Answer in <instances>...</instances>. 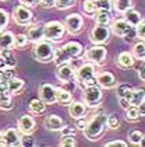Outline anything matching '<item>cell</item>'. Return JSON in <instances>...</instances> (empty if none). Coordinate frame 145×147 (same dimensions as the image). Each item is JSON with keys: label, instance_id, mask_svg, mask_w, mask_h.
<instances>
[{"label": "cell", "instance_id": "6da1fadb", "mask_svg": "<svg viewBox=\"0 0 145 147\" xmlns=\"http://www.w3.org/2000/svg\"><path fill=\"white\" fill-rule=\"evenodd\" d=\"M106 127H108V115L103 112H99L95 113L89 119L82 132H84L85 139H88L91 142H96L103 136Z\"/></svg>", "mask_w": 145, "mask_h": 147}, {"label": "cell", "instance_id": "7a4b0ae2", "mask_svg": "<svg viewBox=\"0 0 145 147\" xmlns=\"http://www.w3.org/2000/svg\"><path fill=\"white\" fill-rule=\"evenodd\" d=\"M84 52V48L82 45L77 42V41H70L67 42L66 45H63L61 48L56 49V53H55V62L56 66H60L63 63H68L71 59H77L82 55Z\"/></svg>", "mask_w": 145, "mask_h": 147}, {"label": "cell", "instance_id": "3957f363", "mask_svg": "<svg viewBox=\"0 0 145 147\" xmlns=\"http://www.w3.org/2000/svg\"><path fill=\"white\" fill-rule=\"evenodd\" d=\"M56 53V48L53 46V44L47 39H42L39 42H36L33 45L32 49V56L36 62L39 63H49L53 62Z\"/></svg>", "mask_w": 145, "mask_h": 147}, {"label": "cell", "instance_id": "277c9868", "mask_svg": "<svg viewBox=\"0 0 145 147\" xmlns=\"http://www.w3.org/2000/svg\"><path fill=\"white\" fill-rule=\"evenodd\" d=\"M76 81L80 87H87L91 84H96V71L94 63H84L76 70Z\"/></svg>", "mask_w": 145, "mask_h": 147}, {"label": "cell", "instance_id": "5b68a950", "mask_svg": "<svg viewBox=\"0 0 145 147\" xmlns=\"http://www.w3.org/2000/svg\"><path fill=\"white\" fill-rule=\"evenodd\" d=\"M82 100L88 108H96L99 107L102 100H103V92L102 87L98 84H91L82 88Z\"/></svg>", "mask_w": 145, "mask_h": 147}, {"label": "cell", "instance_id": "8992f818", "mask_svg": "<svg viewBox=\"0 0 145 147\" xmlns=\"http://www.w3.org/2000/svg\"><path fill=\"white\" fill-rule=\"evenodd\" d=\"M64 34H66L64 23L57 20L45 23V39L50 42H60L64 38Z\"/></svg>", "mask_w": 145, "mask_h": 147}, {"label": "cell", "instance_id": "52a82bcc", "mask_svg": "<svg viewBox=\"0 0 145 147\" xmlns=\"http://www.w3.org/2000/svg\"><path fill=\"white\" fill-rule=\"evenodd\" d=\"M110 27L105 24H95L89 32V41L95 45H103L110 39Z\"/></svg>", "mask_w": 145, "mask_h": 147}, {"label": "cell", "instance_id": "ba28073f", "mask_svg": "<svg viewBox=\"0 0 145 147\" xmlns=\"http://www.w3.org/2000/svg\"><path fill=\"white\" fill-rule=\"evenodd\" d=\"M106 56H108V51L103 45L94 44L85 51V59L91 63H94L95 66H103L106 63Z\"/></svg>", "mask_w": 145, "mask_h": 147}, {"label": "cell", "instance_id": "9c48e42d", "mask_svg": "<svg viewBox=\"0 0 145 147\" xmlns=\"http://www.w3.org/2000/svg\"><path fill=\"white\" fill-rule=\"evenodd\" d=\"M13 20L15 21L17 25H21V27H28L29 24L32 23L33 14L31 11V9L25 4H18L14 7L13 10Z\"/></svg>", "mask_w": 145, "mask_h": 147}, {"label": "cell", "instance_id": "30bf717a", "mask_svg": "<svg viewBox=\"0 0 145 147\" xmlns=\"http://www.w3.org/2000/svg\"><path fill=\"white\" fill-rule=\"evenodd\" d=\"M63 23H64V27H66V31L71 35H77L84 28V20L77 13L68 14L66 18H64Z\"/></svg>", "mask_w": 145, "mask_h": 147}, {"label": "cell", "instance_id": "8fae6325", "mask_svg": "<svg viewBox=\"0 0 145 147\" xmlns=\"http://www.w3.org/2000/svg\"><path fill=\"white\" fill-rule=\"evenodd\" d=\"M110 31L112 34H114L119 38H127L128 35L131 34L133 27L127 23L124 18H117L114 21L110 23Z\"/></svg>", "mask_w": 145, "mask_h": 147}, {"label": "cell", "instance_id": "7c38bea8", "mask_svg": "<svg viewBox=\"0 0 145 147\" xmlns=\"http://www.w3.org/2000/svg\"><path fill=\"white\" fill-rule=\"evenodd\" d=\"M56 77L61 83H70L76 80V69L70 63H63L56 69Z\"/></svg>", "mask_w": 145, "mask_h": 147}, {"label": "cell", "instance_id": "4fadbf2b", "mask_svg": "<svg viewBox=\"0 0 145 147\" xmlns=\"http://www.w3.org/2000/svg\"><path fill=\"white\" fill-rule=\"evenodd\" d=\"M21 136L22 133L15 129V127H9L3 132V143L4 146H9V147H15V146H20L21 144Z\"/></svg>", "mask_w": 145, "mask_h": 147}, {"label": "cell", "instance_id": "5bb4252c", "mask_svg": "<svg viewBox=\"0 0 145 147\" xmlns=\"http://www.w3.org/2000/svg\"><path fill=\"white\" fill-rule=\"evenodd\" d=\"M38 94H39V98L43 102H46L47 105L50 104H55L56 102V87L49 84V83H43L39 86L38 88Z\"/></svg>", "mask_w": 145, "mask_h": 147}, {"label": "cell", "instance_id": "9a60e30c", "mask_svg": "<svg viewBox=\"0 0 145 147\" xmlns=\"http://www.w3.org/2000/svg\"><path fill=\"white\" fill-rule=\"evenodd\" d=\"M27 36L29 42H39L45 39V24H29L27 27Z\"/></svg>", "mask_w": 145, "mask_h": 147}, {"label": "cell", "instance_id": "2e32d148", "mask_svg": "<svg viewBox=\"0 0 145 147\" xmlns=\"http://www.w3.org/2000/svg\"><path fill=\"white\" fill-rule=\"evenodd\" d=\"M96 84L102 88L110 90L117 86V80L110 71H100V73H96Z\"/></svg>", "mask_w": 145, "mask_h": 147}, {"label": "cell", "instance_id": "e0dca14e", "mask_svg": "<svg viewBox=\"0 0 145 147\" xmlns=\"http://www.w3.org/2000/svg\"><path fill=\"white\" fill-rule=\"evenodd\" d=\"M17 129L21 132L22 135H32L33 130H35V119H33L31 115H22L21 118L18 119V122H17Z\"/></svg>", "mask_w": 145, "mask_h": 147}, {"label": "cell", "instance_id": "ac0fdd59", "mask_svg": "<svg viewBox=\"0 0 145 147\" xmlns=\"http://www.w3.org/2000/svg\"><path fill=\"white\" fill-rule=\"evenodd\" d=\"M88 113V107L85 105V102H71L68 105V115L73 119H78V118H84Z\"/></svg>", "mask_w": 145, "mask_h": 147}, {"label": "cell", "instance_id": "d6986e66", "mask_svg": "<svg viewBox=\"0 0 145 147\" xmlns=\"http://www.w3.org/2000/svg\"><path fill=\"white\" fill-rule=\"evenodd\" d=\"M43 126L47 129V130H52V132H60L61 127L64 126V121H63L59 115H49V116L45 118Z\"/></svg>", "mask_w": 145, "mask_h": 147}, {"label": "cell", "instance_id": "ffe728a7", "mask_svg": "<svg viewBox=\"0 0 145 147\" xmlns=\"http://www.w3.org/2000/svg\"><path fill=\"white\" fill-rule=\"evenodd\" d=\"M116 63H117V66L122 69H130L134 66V63H135V57L133 56V53L131 52H120L119 53V56L116 59Z\"/></svg>", "mask_w": 145, "mask_h": 147}, {"label": "cell", "instance_id": "44dd1931", "mask_svg": "<svg viewBox=\"0 0 145 147\" xmlns=\"http://www.w3.org/2000/svg\"><path fill=\"white\" fill-rule=\"evenodd\" d=\"M24 88H25V81L22 79L15 77V76L9 80V83H7V91L11 95H18L20 92H22Z\"/></svg>", "mask_w": 145, "mask_h": 147}, {"label": "cell", "instance_id": "7402d4cb", "mask_svg": "<svg viewBox=\"0 0 145 147\" xmlns=\"http://www.w3.org/2000/svg\"><path fill=\"white\" fill-rule=\"evenodd\" d=\"M56 102H59L63 107H68L73 102V94L64 88H56Z\"/></svg>", "mask_w": 145, "mask_h": 147}, {"label": "cell", "instance_id": "603a6c76", "mask_svg": "<svg viewBox=\"0 0 145 147\" xmlns=\"http://www.w3.org/2000/svg\"><path fill=\"white\" fill-rule=\"evenodd\" d=\"M14 39H15V35L11 31H1L0 32V49H14Z\"/></svg>", "mask_w": 145, "mask_h": 147}, {"label": "cell", "instance_id": "cb8c5ba5", "mask_svg": "<svg viewBox=\"0 0 145 147\" xmlns=\"http://www.w3.org/2000/svg\"><path fill=\"white\" fill-rule=\"evenodd\" d=\"M123 16H124L123 18L130 24L131 27H137L138 24L142 21V16H141V13L137 11V10H134L133 7L128 9L126 13H123Z\"/></svg>", "mask_w": 145, "mask_h": 147}, {"label": "cell", "instance_id": "d4e9b609", "mask_svg": "<svg viewBox=\"0 0 145 147\" xmlns=\"http://www.w3.org/2000/svg\"><path fill=\"white\" fill-rule=\"evenodd\" d=\"M46 105L47 104L43 102L41 98H33V100H31L28 108H29V112L33 113V115H42L46 111Z\"/></svg>", "mask_w": 145, "mask_h": 147}, {"label": "cell", "instance_id": "484cf974", "mask_svg": "<svg viewBox=\"0 0 145 147\" xmlns=\"http://www.w3.org/2000/svg\"><path fill=\"white\" fill-rule=\"evenodd\" d=\"M0 109H3V111L13 109V95L9 91L0 92Z\"/></svg>", "mask_w": 145, "mask_h": 147}, {"label": "cell", "instance_id": "4316f807", "mask_svg": "<svg viewBox=\"0 0 145 147\" xmlns=\"http://www.w3.org/2000/svg\"><path fill=\"white\" fill-rule=\"evenodd\" d=\"M131 53L135 59L138 60H145V41H138L133 45V49H131Z\"/></svg>", "mask_w": 145, "mask_h": 147}, {"label": "cell", "instance_id": "83f0119b", "mask_svg": "<svg viewBox=\"0 0 145 147\" xmlns=\"http://www.w3.org/2000/svg\"><path fill=\"white\" fill-rule=\"evenodd\" d=\"M131 92H133V87L130 84H127V83H122V84L116 86V94H117L119 98L124 97V98H127L130 101L131 100Z\"/></svg>", "mask_w": 145, "mask_h": 147}, {"label": "cell", "instance_id": "f1b7e54d", "mask_svg": "<svg viewBox=\"0 0 145 147\" xmlns=\"http://www.w3.org/2000/svg\"><path fill=\"white\" fill-rule=\"evenodd\" d=\"M81 7H82V11L85 13L88 17H95V14L98 11L95 0H82Z\"/></svg>", "mask_w": 145, "mask_h": 147}, {"label": "cell", "instance_id": "f546056e", "mask_svg": "<svg viewBox=\"0 0 145 147\" xmlns=\"http://www.w3.org/2000/svg\"><path fill=\"white\" fill-rule=\"evenodd\" d=\"M145 100V88L144 87H140V88H133V92H131V105H135V107H138L141 102Z\"/></svg>", "mask_w": 145, "mask_h": 147}, {"label": "cell", "instance_id": "4dcf8cb0", "mask_svg": "<svg viewBox=\"0 0 145 147\" xmlns=\"http://www.w3.org/2000/svg\"><path fill=\"white\" fill-rule=\"evenodd\" d=\"M0 56L6 60V63H7L9 67H15L17 66V60L14 57L13 49H0Z\"/></svg>", "mask_w": 145, "mask_h": 147}, {"label": "cell", "instance_id": "1f68e13d", "mask_svg": "<svg viewBox=\"0 0 145 147\" xmlns=\"http://www.w3.org/2000/svg\"><path fill=\"white\" fill-rule=\"evenodd\" d=\"M133 0H114L113 1V7H114V10L117 13H120V14H123V13H126L128 9H131L133 7Z\"/></svg>", "mask_w": 145, "mask_h": 147}, {"label": "cell", "instance_id": "d6a6232c", "mask_svg": "<svg viewBox=\"0 0 145 147\" xmlns=\"http://www.w3.org/2000/svg\"><path fill=\"white\" fill-rule=\"evenodd\" d=\"M95 23L109 25V24L112 23V13L110 11H103V10H98L96 14H95Z\"/></svg>", "mask_w": 145, "mask_h": 147}, {"label": "cell", "instance_id": "836d02e7", "mask_svg": "<svg viewBox=\"0 0 145 147\" xmlns=\"http://www.w3.org/2000/svg\"><path fill=\"white\" fill-rule=\"evenodd\" d=\"M140 112H138V108L135 105H131L130 108L126 109V119L130 121V122H137L140 119Z\"/></svg>", "mask_w": 145, "mask_h": 147}, {"label": "cell", "instance_id": "e575fe53", "mask_svg": "<svg viewBox=\"0 0 145 147\" xmlns=\"http://www.w3.org/2000/svg\"><path fill=\"white\" fill-rule=\"evenodd\" d=\"M28 36L27 34H18L15 35V39H14V48H17V49H22V48H25V46L28 45Z\"/></svg>", "mask_w": 145, "mask_h": 147}, {"label": "cell", "instance_id": "d590c367", "mask_svg": "<svg viewBox=\"0 0 145 147\" xmlns=\"http://www.w3.org/2000/svg\"><path fill=\"white\" fill-rule=\"evenodd\" d=\"M96 9L103 11H110L113 10V0H95Z\"/></svg>", "mask_w": 145, "mask_h": 147}, {"label": "cell", "instance_id": "8d00e7d4", "mask_svg": "<svg viewBox=\"0 0 145 147\" xmlns=\"http://www.w3.org/2000/svg\"><path fill=\"white\" fill-rule=\"evenodd\" d=\"M76 4V0H56V9L57 10H67L71 9Z\"/></svg>", "mask_w": 145, "mask_h": 147}, {"label": "cell", "instance_id": "74e56055", "mask_svg": "<svg viewBox=\"0 0 145 147\" xmlns=\"http://www.w3.org/2000/svg\"><path fill=\"white\" fill-rule=\"evenodd\" d=\"M142 136H144L142 132H140V130L134 129V130H131V132L128 133V139H130V142H131L133 144H140V143H141Z\"/></svg>", "mask_w": 145, "mask_h": 147}, {"label": "cell", "instance_id": "f35d334b", "mask_svg": "<svg viewBox=\"0 0 145 147\" xmlns=\"http://www.w3.org/2000/svg\"><path fill=\"white\" fill-rule=\"evenodd\" d=\"M9 21H10V16L9 13L3 9H0V31H3L7 25H9Z\"/></svg>", "mask_w": 145, "mask_h": 147}, {"label": "cell", "instance_id": "ab89813d", "mask_svg": "<svg viewBox=\"0 0 145 147\" xmlns=\"http://www.w3.org/2000/svg\"><path fill=\"white\" fill-rule=\"evenodd\" d=\"M120 119L116 115H108V127L109 129H119Z\"/></svg>", "mask_w": 145, "mask_h": 147}, {"label": "cell", "instance_id": "60d3db41", "mask_svg": "<svg viewBox=\"0 0 145 147\" xmlns=\"http://www.w3.org/2000/svg\"><path fill=\"white\" fill-rule=\"evenodd\" d=\"M76 144L77 143H76L74 136H63V139L60 142V146L61 147H74Z\"/></svg>", "mask_w": 145, "mask_h": 147}, {"label": "cell", "instance_id": "b9f144b4", "mask_svg": "<svg viewBox=\"0 0 145 147\" xmlns=\"http://www.w3.org/2000/svg\"><path fill=\"white\" fill-rule=\"evenodd\" d=\"M14 76H15V74H14V67H9V66H7L6 69H3V70L0 71V77L7 80V81L10 79H13Z\"/></svg>", "mask_w": 145, "mask_h": 147}, {"label": "cell", "instance_id": "7bdbcfd3", "mask_svg": "<svg viewBox=\"0 0 145 147\" xmlns=\"http://www.w3.org/2000/svg\"><path fill=\"white\" fill-rule=\"evenodd\" d=\"M22 147H32L35 146V142H33L32 136L31 135H22L21 136V144Z\"/></svg>", "mask_w": 145, "mask_h": 147}, {"label": "cell", "instance_id": "ee69618b", "mask_svg": "<svg viewBox=\"0 0 145 147\" xmlns=\"http://www.w3.org/2000/svg\"><path fill=\"white\" fill-rule=\"evenodd\" d=\"M61 136H76V133H77V127L76 126H63L61 127Z\"/></svg>", "mask_w": 145, "mask_h": 147}, {"label": "cell", "instance_id": "f6af8a7d", "mask_svg": "<svg viewBox=\"0 0 145 147\" xmlns=\"http://www.w3.org/2000/svg\"><path fill=\"white\" fill-rule=\"evenodd\" d=\"M135 34L140 39L145 41V20H142L141 23L137 25V30H135Z\"/></svg>", "mask_w": 145, "mask_h": 147}, {"label": "cell", "instance_id": "bcb514c9", "mask_svg": "<svg viewBox=\"0 0 145 147\" xmlns=\"http://www.w3.org/2000/svg\"><path fill=\"white\" fill-rule=\"evenodd\" d=\"M88 123V119H87V116H84V118H78L76 119V127H77V130H84L85 129V126Z\"/></svg>", "mask_w": 145, "mask_h": 147}, {"label": "cell", "instance_id": "7dc6e473", "mask_svg": "<svg viewBox=\"0 0 145 147\" xmlns=\"http://www.w3.org/2000/svg\"><path fill=\"white\" fill-rule=\"evenodd\" d=\"M41 6L43 9H53L56 6V0H41Z\"/></svg>", "mask_w": 145, "mask_h": 147}, {"label": "cell", "instance_id": "c3c4849f", "mask_svg": "<svg viewBox=\"0 0 145 147\" xmlns=\"http://www.w3.org/2000/svg\"><path fill=\"white\" fill-rule=\"evenodd\" d=\"M116 146L127 147V143H126V142H123V140H113V142L106 143V147H116Z\"/></svg>", "mask_w": 145, "mask_h": 147}, {"label": "cell", "instance_id": "681fc988", "mask_svg": "<svg viewBox=\"0 0 145 147\" xmlns=\"http://www.w3.org/2000/svg\"><path fill=\"white\" fill-rule=\"evenodd\" d=\"M119 104H120V107H122L124 111H126L127 108H130V107H131V102L128 101L127 98H124V97H120V98H119Z\"/></svg>", "mask_w": 145, "mask_h": 147}, {"label": "cell", "instance_id": "f907efd6", "mask_svg": "<svg viewBox=\"0 0 145 147\" xmlns=\"http://www.w3.org/2000/svg\"><path fill=\"white\" fill-rule=\"evenodd\" d=\"M21 4H25L28 7H35L38 4H41V0H20Z\"/></svg>", "mask_w": 145, "mask_h": 147}, {"label": "cell", "instance_id": "816d5d0a", "mask_svg": "<svg viewBox=\"0 0 145 147\" xmlns=\"http://www.w3.org/2000/svg\"><path fill=\"white\" fill-rule=\"evenodd\" d=\"M138 77L141 81H144L145 83V65H142L141 67L138 69Z\"/></svg>", "mask_w": 145, "mask_h": 147}, {"label": "cell", "instance_id": "f5cc1de1", "mask_svg": "<svg viewBox=\"0 0 145 147\" xmlns=\"http://www.w3.org/2000/svg\"><path fill=\"white\" fill-rule=\"evenodd\" d=\"M137 108H138V112H140V115H141V116H145V100L141 102Z\"/></svg>", "mask_w": 145, "mask_h": 147}, {"label": "cell", "instance_id": "db71d44e", "mask_svg": "<svg viewBox=\"0 0 145 147\" xmlns=\"http://www.w3.org/2000/svg\"><path fill=\"white\" fill-rule=\"evenodd\" d=\"M6 67H7V63H6V60L0 56V71H1L3 69H6Z\"/></svg>", "mask_w": 145, "mask_h": 147}, {"label": "cell", "instance_id": "11a10c76", "mask_svg": "<svg viewBox=\"0 0 145 147\" xmlns=\"http://www.w3.org/2000/svg\"><path fill=\"white\" fill-rule=\"evenodd\" d=\"M0 146H4V143H3V132L0 130Z\"/></svg>", "mask_w": 145, "mask_h": 147}, {"label": "cell", "instance_id": "9f6ffc18", "mask_svg": "<svg viewBox=\"0 0 145 147\" xmlns=\"http://www.w3.org/2000/svg\"><path fill=\"white\" fill-rule=\"evenodd\" d=\"M140 146H142V147H145V135L142 136V139H141V143H140Z\"/></svg>", "mask_w": 145, "mask_h": 147}, {"label": "cell", "instance_id": "6f0895ef", "mask_svg": "<svg viewBox=\"0 0 145 147\" xmlns=\"http://www.w3.org/2000/svg\"><path fill=\"white\" fill-rule=\"evenodd\" d=\"M0 1H7V0H0Z\"/></svg>", "mask_w": 145, "mask_h": 147}, {"label": "cell", "instance_id": "680465c9", "mask_svg": "<svg viewBox=\"0 0 145 147\" xmlns=\"http://www.w3.org/2000/svg\"><path fill=\"white\" fill-rule=\"evenodd\" d=\"M0 32H1V31H0Z\"/></svg>", "mask_w": 145, "mask_h": 147}]
</instances>
